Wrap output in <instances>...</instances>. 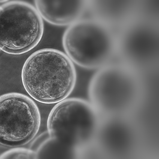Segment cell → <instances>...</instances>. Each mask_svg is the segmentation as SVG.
<instances>
[{
	"mask_svg": "<svg viewBox=\"0 0 159 159\" xmlns=\"http://www.w3.org/2000/svg\"><path fill=\"white\" fill-rule=\"evenodd\" d=\"M24 88L34 100L55 104L68 98L76 85L74 63L65 53L44 48L33 52L21 70Z\"/></svg>",
	"mask_w": 159,
	"mask_h": 159,
	"instance_id": "1",
	"label": "cell"
},
{
	"mask_svg": "<svg viewBox=\"0 0 159 159\" xmlns=\"http://www.w3.org/2000/svg\"><path fill=\"white\" fill-rule=\"evenodd\" d=\"M102 126V117L90 102L70 98L60 101L48 117L47 131L70 158L89 148Z\"/></svg>",
	"mask_w": 159,
	"mask_h": 159,
	"instance_id": "2",
	"label": "cell"
},
{
	"mask_svg": "<svg viewBox=\"0 0 159 159\" xmlns=\"http://www.w3.org/2000/svg\"><path fill=\"white\" fill-rule=\"evenodd\" d=\"M142 85L135 69L126 64L101 67L89 82L88 96L102 118L117 119L134 110L140 100Z\"/></svg>",
	"mask_w": 159,
	"mask_h": 159,
	"instance_id": "3",
	"label": "cell"
},
{
	"mask_svg": "<svg viewBox=\"0 0 159 159\" xmlns=\"http://www.w3.org/2000/svg\"><path fill=\"white\" fill-rule=\"evenodd\" d=\"M62 43L71 61L88 70L108 65L118 50V38L112 27L97 19L72 24L64 33Z\"/></svg>",
	"mask_w": 159,
	"mask_h": 159,
	"instance_id": "4",
	"label": "cell"
},
{
	"mask_svg": "<svg viewBox=\"0 0 159 159\" xmlns=\"http://www.w3.org/2000/svg\"><path fill=\"white\" fill-rule=\"evenodd\" d=\"M43 31V19L30 4L13 1L0 6V49L4 52H28L41 41Z\"/></svg>",
	"mask_w": 159,
	"mask_h": 159,
	"instance_id": "5",
	"label": "cell"
},
{
	"mask_svg": "<svg viewBox=\"0 0 159 159\" xmlns=\"http://www.w3.org/2000/svg\"><path fill=\"white\" fill-rule=\"evenodd\" d=\"M41 116L36 103L25 94L0 96V145L15 148L33 141L39 130Z\"/></svg>",
	"mask_w": 159,
	"mask_h": 159,
	"instance_id": "6",
	"label": "cell"
},
{
	"mask_svg": "<svg viewBox=\"0 0 159 159\" xmlns=\"http://www.w3.org/2000/svg\"><path fill=\"white\" fill-rule=\"evenodd\" d=\"M126 25L120 39L118 38L117 52L120 51L129 63L127 65L134 69V65L148 63L157 38L148 22L131 20Z\"/></svg>",
	"mask_w": 159,
	"mask_h": 159,
	"instance_id": "7",
	"label": "cell"
},
{
	"mask_svg": "<svg viewBox=\"0 0 159 159\" xmlns=\"http://www.w3.org/2000/svg\"><path fill=\"white\" fill-rule=\"evenodd\" d=\"M34 3L42 19L58 26L70 25L81 20L89 4L88 1L37 0Z\"/></svg>",
	"mask_w": 159,
	"mask_h": 159,
	"instance_id": "8",
	"label": "cell"
},
{
	"mask_svg": "<svg viewBox=\"0 0 159 159\" xmlns=\"http://www.w3.org/2000/svg\"><path fill=\"white\" fill-rule=\"evenodd\" d=\"M98 20L112 27L129 23L134 14V4L129 1H89V8Z\"/></svg>",
	"mask_w": 159,
	"mask_h": 159,
	"instance_id": "9",
	"label": "cell"
},
{
	"mask_svg": "<svg viewBox=\"0 0 159 159\" xmlns=\"http://www.w3.org/2000/svg\"><path fill=\"white\" fill-rule=\"evenodd\" d=\"M0 159H38V156L30 148L15 147L1 154Z\"/></svg>",
	"mask_w": 159,
	"mask_h": 159,
	"instance_id": "10",
	"label": "cell"
},
{
	"mask_svg": "<svg viewBox=\"0 0 159 159\" xmlns=\"http://www.w3.org/2000/svg\"><path fill=\"white\" fill-rule=\"evenodd\" d=\"M49 139L50 136L48 132L46 131L43 132V133L40 134L36 139H33V142L31 144L30 148L36 152L38 156L40 150H41L42 147H43L47 141H48Z\"/></svg>",
	"mask_w": 159,
	"mask_h": 159,
	"instance_id": "11",
	"label": "cell"
}]
</instances>
